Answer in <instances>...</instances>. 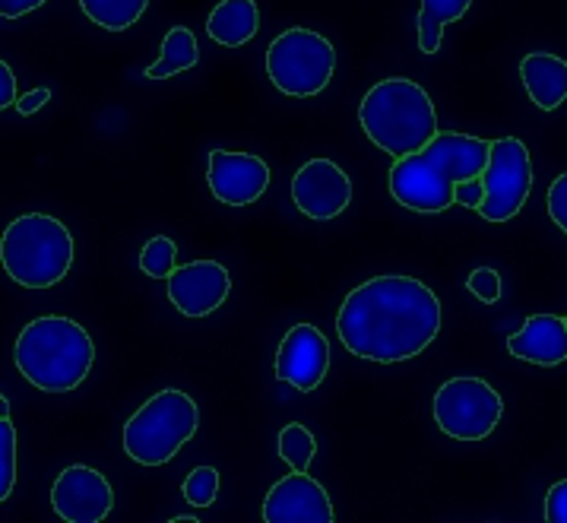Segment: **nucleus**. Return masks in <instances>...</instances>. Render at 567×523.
I'll return each mask as SVG.
<instances>
[{"label":"nucleus","instance_id":"1","mask_svg":"<svg viewBox=\"0 0 567 523\" xmlns=\"http://www.w3.org/2000/svg\"><path fill=\"white\" fill-rule=\"evenodd\" d=\"M441 330V301L422 279L374 276L355 286L340 308V342L368 362L422 356Z\"/></svg>","mask_w":567,"mask_h":523},{"label":"nucleus","instance_id":"2","mask_svg":"<svg viewBox=\"0 0 567 523\" xmlns=\"http://www.w3.org/2000/svg\"><path fill=\"white\" fill-rule=\"evenodd\" d=\"M488 140L437 131L429 146L393 160L390 194L415 213H444L454 206V187L466 178H478L488 165Z\"/></svg>","mask_w":567,"mask_h":523},{"label":"nucleus","instance_id":"3","mask_svg":"<svg viewBox=\"0 0 567 523\" xmlns=\"http://www.w3.org/2000/svg\"><path fill=\"white\" fill-rule=\"evenodd\" d=\"M13 362L25 381L45 393H68L86 381L95 362V342L83 324L45 315L25 324L13 346Z\"/></svg>","mask_w":567,"mask_h":523},{"label":"nucleus","instance_id":"4","mask_svg":"<svg viewBox=\"0 0 567 523\" xmlns=\"http://www.w3.org/2000/svg\"><path fill=\"white\" fill-rule=\"evenodd\" d=\"M359 121L364 137L393 160L419 153L437 134L432 95L406 76H386L364 92Z\"/></svg>","mask_w":567,"mask_h":523},{"label":"nucleus","instance_id":"5","mask_svg":"<svg viewBox=\"0 0 567 523\" xmlns=\"http://www.w3.org/2000/svg\"><path fill=\"white\" fill-rule=\"evenodd\" d=\"M0 264L25 289H51L73 267V235L54 216L25 213L3 228Z\"/></svg>","mask_w":567,"mask_h":523},{"label":"nucleus","instance_id":"6","mask_svg":"<svg viewBox=\"0 0 567 523\" xmlns=\"http://www.w3.org/2000/svg\"><path fill=\"white\" fill-rule=\"evenodd\" d=\"M200 410L184 390H159L124 425V451L140 466H162L197 434Z\"/></svg>","mask_w":567,"mask_h":523},{"label":"nucleus","instance_id":"7","mask_svg":"<svg viewBox=\"0 0 567 523\" xmlns=\"http://www.w3.org/2000/svg\"><path fill=\"white\" fill-rule=\"evenodd\" d=\"M337 70V48L311 29H286L267 48V76L292 99H311L330 86Z\"/></svg>","mask_w":567,"mask_h":523},{"label":"nucleus","instance_id":"8","mask_svg":"<svg viewBox=\"0 0 567 523\" xmlns=\"http://www.w3.org/2000/svg\"><path fill=\"white\" fill-rule=\"evenodd\" d=\"M501 403L498 390L482 378H451L434 393L437 429L456 441H482L498 429Z\"/></svg>","mask_w":567,"mask_h":523},{"label":"nucleus","instance_id":"9","mask_svg":"<svg viewBox=\"0 0 567 523\" xmlns=\"http://www.w3.org/2000/svg\"><path fill=\"white\" fill-rule=\"evenodd\" d=\"M485 201L478 216L488 223L514 219L533 191V160L526 143L517 137H501L488 146V165L482 172Z\"/></svg>","mask_w":567,"mask_h":523},{"label":"nucleus","instance_id":"10","mask_svg":"<svg viewBox=\"0 0 567 523\" xmlns=\"http://www.w3.org/2000/svg\"><path fill=\"white\" fill-rule=\"evenodd\" d=\"M51 507L68 523H102L114 507L112 482L92 466L73 463L51 485Z\"/></svg>","mask_w":567,"mask_h":523},{"label":"nucleus","instance_id":"11","mask_svg":"<svg viewBox=\"0 0 567 523\" xmlns=\"http://www.w3.org/2000/svg\"><path fill=\"white\" fill-rule=\"evenodd\" d=\"M206 182L219 204L250 206L257 204L270 187V165L254 153L213 150Z\"/></svg>","mask_w":567,"mask_h":523},{"label":"nucleus","instance_id":"12","mask_svg":"<svg viewBox=\"0 0 567 523\" xmlns=\"http://www.w3.org/2000/svg\"><path fill=\"white\" fill-rule=\"evenodd\" d=\"M292 204L308 219H337L352 204V182L337 162L311 160L305 162L292 178Z\"/></svg>","mask_w":567,"mask_h":523},{"label":"nucleus","instance_id":"13","mask_svg":"<svg viewBox=\"0 0 567 523\" xmlns=\"http://www.w3.org/2000/svg\"><path fill=\"white\" fill-rule=\"evenodd\" d=\"M231 276L219 260H190L168 276V301L184 318H206L226 305Z\"/></svg>","mask_w":567,"mask_h":523},{"label":"nucleus","instance_id":"14","mask_svg":"<svg viewBox=\"0 0 567 523\" xmlns=\"http://www.w3.org/2000/svg\"><path fill=\"white\" fill-rule=\"evenodd\" d=\"M330 368V340L315 324H296L276 352V378L301 393L318 390Z\"/></svg>","mask_w":567,"mask_h":523},{"label":"nucleus","instance_id":"15","mask_svg":"<svg viewBox=\"0 0 567 523\" xmlns=\"http://www.w3.org/2000/svg\"><path fill=\"white\" fill-rule=\"evenodd\" d=\"M264 521L267 523H333V501L318 479L308 473H289L279 479L264 499Z\"/></svg>","mask_w":567,"mask_h":523},{"label":"nucleus","instance_id":"16","mask_svg":"<svg viewBox=\"0 0 567 523\" xmlns=\"http://www.w3.org/2000/svg\"><path fill=\"white\" fill-rule=\"evenodd\" d=\"M511 356L533 365H561L567 359V320L558 315H533L507 340Z\"/></svg>","mask_w":567,"mask_h":523},{"label":"nucleus","instance_id":"17","mask_svg":"<svg viewBox=\"0 0 567 523\" xmlns=\"http://www.w3.org/2000/svg\"><path fill=\"white\" fill-rule=\"evenodd\" d=\"M520 76L526 95L543 109L555 112L567 99V61L548 51H533L520 61Z\"/></svg>","mask_w":567,"mask_h":523},{"label":"nucleus","instance_id":"18","mask_svg":"<svg viewBox=\"0 0 567 523\" xmlns=\"http://www.w3.org/2000/svg\"><path fill=\"white\" fill-rule=\"evenodd\" d=\"M260 29L257 0H219L206 20V35L223 48H241Z\"/></svg>","mask_w":567,"mask_h":523},{"label":"nucleus","instance_id":"19","mask_svg":"<svg viewBox=\"0 0 567 523\" xmlns=\"http://www.w3.org/2000/svg\"><path fill=\"white\" fill-rule=\"evenodd\" d=\"M200 61V48H197V39L187 25H175L168 29L165 42H162L159 61L146 68V76L150 80H168V76H178L184 70L197 68Z\"/></svg>","mask_w":567,"mask_h":523},{"label":"nucleus","instance_id":"20","mask_svg":"<svg viewBox=\"0 0 567 523\" xmlns=\"http://www.w3.org/2000/svg\"><path fill=\"white\" fill-rule=\"evenodd\" d=\"M470 7H473V0H422V13H419V48H422V54H437L444 25L463 20V13Z\"/></svg>","mask_w":567,"mask_h":523},{"label":"nucleus","instance_id":"21","mask_svg":"<svg viewBox=\"0 0 567 523\" xmlns=\"http://www.w3.org/2000/svg\"><path fill=\"white\" fill-rule=\"evenodd\" d=\"M80 7L95 25L109 32H124L146 13L150 0H80Z\"/></svg>","mask_w":567,"mask_h":523},{"label":"nucleus","instance_id":"22","mask_svg":"<svg viewBox=\"0 0 567 523\" xmlns=\"http://www.w3.org/2000/svg\"><path fill=\"white\" fill-rule=\"evenodd\" d=\"M315 454H318V441H315V434L308 432L301 422H289V425L279 432V457H282L296 473H308Z\"/></svg>","mask_w":567,"mask_h":523},{"label":"nucleus","instance_id":"23","mask_svg":"<svg viewBox=\"0 0 567 523\" xmlns=\"http://www.w3.org/2000/svg\"><path fill=\"white\" fill-rule=\"evenodd\" d=\"M175 267H178V245L165 235L150 238L140 250V270L153 279H168Z\"/></svg>","mask_w":567,"mask_h":523},{"label":"nucleus","instance_id":"24","mask_svg":"<svg viewBox=\"0 0 567 523\" xmlns=\"http://www.w3.org/2000/svg\"><path fill=\"white\" fill-rule=\"evenodd\" d=\"M182 492L190 507H209L219 495V473L213 466H194L184 479Z\"/></svg>","mask_w":567,"mask_h":523},{"label":"nucleus","instance_id":"25","mask_svg":"<svg viewBox=\"0 0 567 523\" xmlns=\"http://www.w3.org/2000/svg\"><path fill=\"white\" fill-rule=\"evenodd\" d=\"M17 485V429L10 419H0V504Z\"/></svg>","mask_w":567,"mask_h":523},{"label":"nucleus","instance_id":"26","mask_svg":"<svg viewBox=\"0 0 567 523\" xmlns=\"http://www.w3.org/2000/svg\"><path fill=\"white\" fill-rule=\"evenodd\" d=\"M466 289H470L482 305H495V301L501 298L498 270H492V267H478V270H473L470 279H466Z\"/></svg>","mask_w":567,"mask_h":523},{"label":"nucleus","instance_id":"27","mask_svg":"<svg viewBox=\"0 0 567 523\" xmlns=\"http://www.w3.org/2000/svg\"><path fill=\"white\" fill-rule=\"evenodd\" d=\"M548 216H551L555 226L565 228L567 235V172L548 187Z\"/></svg>","mask_w":567,"mask_h":523},{"label":"nucleus","instance_id":"28","mask_svg":"<svg viewBox=\"0 0 567 523\" xmlns=\"http://www.w3.org/2000/svg\"><path fill=\"white\" fill-rule=\"evenodd\" d=\"M545 521L548 523H567V479L555 482L545 495Z\"/></svg>","mask_w":567,"mask_h":523},{"label":"nucleus","instance_id":"29","mask_svg":"<svg viewBox=\"0 0 567 523\" xmlns=\"http://www.w3.org/2000/svg\"><path fill=\"white\" fill-rule=\"evenodd\" d=\"M485 201V184H482V175L478 178H466L454 187V204L470 206V209H478Z\"/></svg>","mask_w":567,"mask_h":523},{"label":"nucleus","instance_id":"30","mask_svg":"<svg viewBox=\"0 0 567 523\" xmlns=\"http://www.w3.org/2000/svg\"><path fill=\"white\" fill-rule=\"evenodd\" d=\"M42 3H48V0H0V17L3 20H20L25 13L39 10Z\"/></svg>","mask_w":567,"mask_h":523},{"label":"nucleus","instance_id":"31","mask_svg":"<svg viewBox=\"0 0 567 523\" xmlns=\"http://www.w3.org/2000/svg\"><path fill=\"white\" fill-rule=\"evenodd\" d=\"M17 102V76L7 61H0V112Z\"/></svg>","mask_w":567,"mask_h":523},{"label":"nucleus","instance_id":"32","mask_svg":"<svg viewBox=\"0 0 567 523\" xmlns=\"http://www.w3.org/2000/svg\"><path fill=\"white\" fill-rule=\"evenodd\" d=\"M45 102H51V90L42 86V90H32V92H25V95H17V102H13V105H17V112L20 114H35L42 105H45Z\"/></svg>","mask_w":567,"mask_h":523},{"label":"nucleus","instance_id":"33","mask_svg":"<svg viewBox=\"0 0 567 523\" xmlns=\"http://www.w3.org/2000/svg\"><path fill=\"white\" fill-rule=\"evenodd\" d=\"M0 419H10V403H7L3 393H0Z\"/></svg>","mask_w":567,"mask_h":523},{"label":"nucleus","instance_id":"34","mask_svg":"<svg viewBox=\"0 0 567 523\" xmlns=\"http://www.w3.org/2000/svg\"><path fill=\"white\" fill-rule=\"evenodd\" d=\"M172 523H200L194 514H178V517H172Z\"/></svg>","mask_w":567,"mask_h":523}]
</instances>
